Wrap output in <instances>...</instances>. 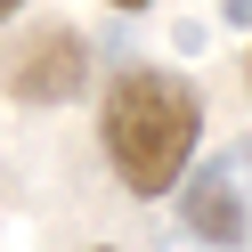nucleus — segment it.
<instances>
[{"label":"nucleus","instance_id":"6","mask_svg":"<svg viewBox=\"0 0 252 252\" xmlns=\"http://www.w3.org/2000/svg\"><path fill=\"white\" fill-rule=\"evenodd\" d=\"M244 90H252V65H244Z\"/></svg>","mask_w":252,"mask_h":252},{"label":"nucleus","instance_id":"1","mask_svg":"<svg viewBox=\"0 0 252 252\" xmlns=\"http://www.w3.org/2000/svg\"><path fill=\"white\" fill-rule=\"evenodd\" d=\"M98 138H106V163L130 195H171L187 179L203 147V90L187 73H163V65H122L106 82V106H98Z\"/></svg>","mask_w":252,"mask_h":252},{"label":"nucleus","instance_id":"5","mask_svg":"<svg viewBox=\"0 0 252 252\" xmlns=\"http://www.w3.org/2000/svg\"><path fill=\"white\" fill-rule=\"evenodd\" d=\"M114 8H122V17H130V8H155V0H114Z\"/></svg>","mask_w":252,"mask_h":252},{"label":"nucleus","instance_id":"2","mask_svg":"<svg viewBox=\"0 0 252 252\" xmlns=\"http://www.w3.org/2000/svg\"><path fill=\"white\" fill-rule=\"evenodd\" d=\"M0 82H8V98H25V106H65V98H82V82H90V49H82V33L41 25V33H25L17 49H8Z\"/></svg>","mask_w":252,"mask_h":252},{"label":"nucleus","instance_id":"4","mask_svg":"<svg viewBox=\"0 0 252 252\" xmlns=\"http://www.w3.org/2000/svg\"><path fill=\"white\" fill-rule=\"evenodd\" d=\"M17 8H25V0H0V25H8V17H17Z\"/></svg>","mask_w":252,"mask_h":252},{"label":"nucleus","instance_id":"3","mask_svg":"<svg viewBox=\"0 0 252 252\" xmlns=\"http://www.w3.org/2000/svg\"><path fill=\"white\" fill-rule=\"evenodd\" d=\"M187 228L203 236V244H236L244 236V212H236V171H203V179H187Z\"/></svg>","mask_w":252,"mask_h":252},{"label":"nucleus","instance_id":"7","mask_svg":"<svg viewBox=\"0 0 252 252\" xmlns=\"http://www.w3.org/2000/svg\"><path fill=\"white\" fill-rule=\"evenodd\" d=\"M98 252H122V244H98Z\"/></svg>","mask_w":252,"mask_h":252}]
</instances>
